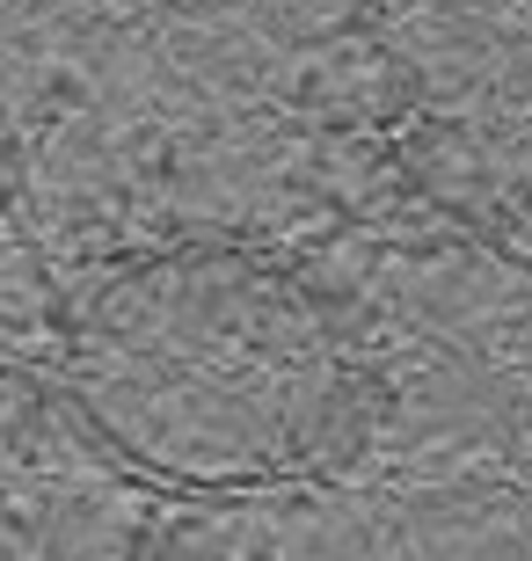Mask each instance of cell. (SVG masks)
I'll list each match as a JSON object with an SVG mask.
<instances>
[{
    "mask_svg": "<svg viewBox=\"0 0 532 561\" xmlns=\"http://www.w3.org/2000/svg\"><path fill=\"white\" fill-rule=\"evenodd\" d=\"M328 299L248 263H139L73 335L88 423L190 489L299 474L343 437L358 365Z\"/></svg>",
    "mask_w": 532,
    "mask_h": 561,
    "instance_id": "obj_1",
    "label": "cell"
}]
</instances>
